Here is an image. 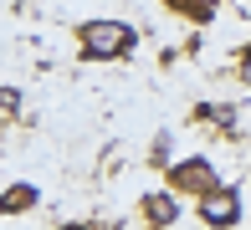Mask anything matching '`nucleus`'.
I'll use <instances>...</instances> for the list:
<instances>
[{
    "mask_svg": "<svg viewBox=\"0 0 251 230\" xmlns=\"http://www.w3.org/2000/svg\"><path fill=\"white\" fill-rule=\"evenodd\" d=\"M77 51H82V62H118V56L133 51V26L128 21H82L77 26Z\"/></svg>",
    "mask_w": 251,
    "mask_h": 230,
    "instance_id": "f257e3e1",
    "label": "nucleus"
},
{
    "mask_svg": "<svg viewBox=\"0 0 251 230\" xmlns=\"http://www.w3.org/2000/svg\"><path fill=\"white\" fill-rule=\"evenodd\" d=\"M210 189H221V174H215V164H210L205 154L169 164V194H185V200H205Z\"/></svg>",
    "mask_w": 251,
    "mask_h": 230,
    "instance_id": "f03ea898",
    "label": "nucleus"
},
{
    "mask_svg": "<svg viewBox=\"0 0 251 230\" xmlns=\"http://www.w3.org/2000/svg\"><path fill=\"white\" fill-rule=\"evenodd\" d=\"M195 210H200V220L210 225V230H231V225H241V194L221 184V189H210V194H205Z\"/></svg>",
    "mask_w": 251,
    "mask_h": 230,
    "instance_id": "7ed1b4c3",
    "label": "nucleus"
},
{
    "mask_svg": "<svg viewBox=\"0 0 251 230\" xmlns=\"http://www.w3.org/2000/svg\"><path fill=\"white\" fill-rule=\"evenodd\" d=\"M144 220H149L154 230H169L179 220V200L169 189H154V194H144Z\"/></svg>",
    "mask_w": 251,
    "mask_h": 230,
    "instance_id": "20e7f679",
    "label": "nucleus"
},
{
    "mask_svg": "<svg viewBox=\"0 0 251 230\" xmlns=\"http://www.w3.org/2000/svg\"><path fill=\"white\" fill-rule=\"evenodd\" d=\"M36 200H41V189L36 184H5L0 189V215H26V210H36Z\"/></svg>",
    "mask_w": 251,
    "mask_h": 230,
    "instance_id": "39448f33",
    "label": "nucleus"
},
{
    "mask_svg": "<svg viewBox=\"0 0 251 230\" xmlns=\"http://www.w3.org/2000/svg\"><path fill=\"white\" fill-rule=\"evenodd\" d=\"M164 5H169V10H179V16H190V21H210V16H215L205 0H164Z\"/></svg>",
    "mask_w": 251,
    "mask_h": 230,
    "instance_id": "423d86ee",
    "label": "nucleus"
},
{
    "mask_svg": "<svg viewBox=\"0 0 251 230\" xmlns=\"http://www.w3.org/2000/svg\"><path fill=\"white\" fill-rule=\"evenodd\" d=\"M241 82L251 87V46H246V51H241Z\"/></svg>",
    "mask_w": 251,
    "mask_h": 230,
    "instance_id": "0eeeda50",
    "label": "nucleus"
},
{
    "mask_svg": "<svg viewBox=\"0 0 251 230\" xmlns=\"http://www.w3.org/2000/svg\"><path fill=\"white\" fill-rule=\"evenodd\" d=\"M205 5H210V10H215V5H226V0H205Z\"/></svg>",
    "mask_w": 251,
    "mask_h": 230,
    "instance_id": "6e6552de",
    "label": "nucleus"
}]
</instances>
